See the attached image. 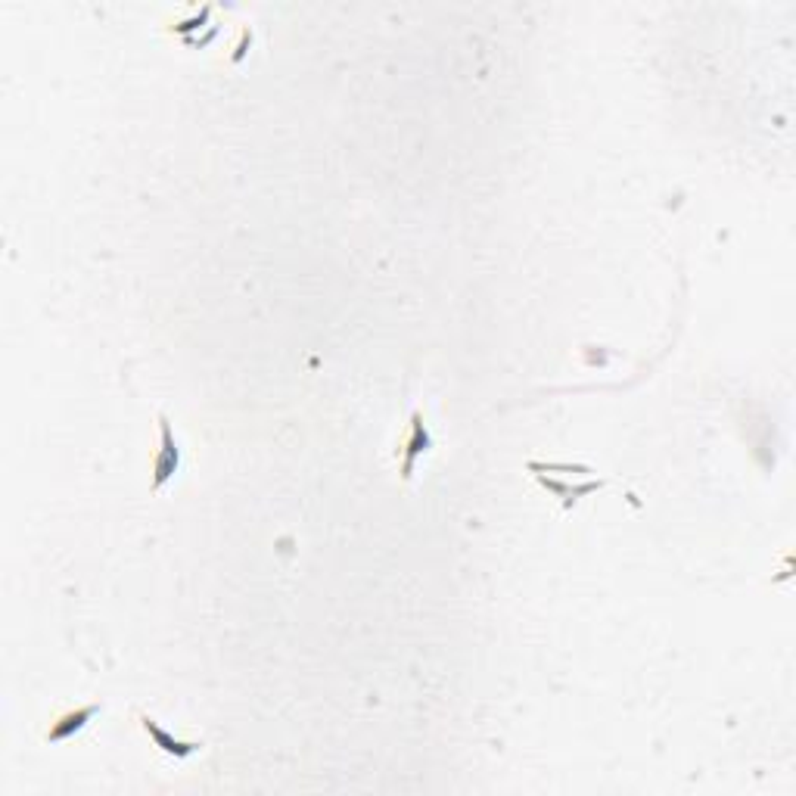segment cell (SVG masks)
Listing matches in <instances>:
<instances>
[{
    "label": "cell",
    "instance_id": "obj_2",
    "mask_svg": "<svg viewBox=\"0 0 796 796\" xmlns=\"http://www.w3.org/2000/svg\"><path fill=\"white\" fill-rule=\"evenodd\" d=\"M100 709H103L100 703H88V706H78V709H69V713H63V716H56L53 725L44 734V741L47 744H66V741H72L75 734H81L84 728L91 725L94 716H100Z\"/></svg>",
    "mask_w": 796,
    "mask_h": 796
},
{
    "label": "cell",
    "instance_id": "obj_4",
    "mask_svg": "<svg viewBox=\"0 0 796 796\" xmlns=\"http://www.w3.org/2000/svg\"><path fill=\"white\" fill-rule=\"evenodd\" d=\"M140 728L147 731V737H150V741H153L162 753L175 756V759H190V756H196L199 750H203V744H196V741H178V737H175V734H168L153 716H140Z\"/></svg>",
    "mask_w": 796,
    "mask_h": 796
},
{
    "label": "cell",
    "instance_id": "obj_1",
    "mask_svg": "<svg viewBox=\"0 0 796 796\" xmlns=\"http://www.w3.org/2000/svg\"><path fill=\"white\" fill-rule=\"evenodd\" d=\"M156 420H159V451L153 458V492H159L165 482H172L181 470V445L172 423H168L165 414H159Z\"/></svg>",
    "mask_w": 796,
    "mask_h": 796
},
{
    "label": "cell",
    "instance_id": "obj_3",
    "mask_svg": "<svg viewBox=\"0 0 796 796\" xmlns=\"http://www.w3.org/2000/svg\"><path fill=\"white\" fill-rule=\"evenodd\" d=\"M433 433H430V426L423 423V414L414 411L411 414V433H408V442L402 448V479L408 482L414 476V467L417 461L423 458V454H430L433 451Z\"/></svg>",
    "mask_w": 796,
    "mask_h": 796
},
{
    "label": "cell",
    "instance_id": "obj_5",
    "mask_svg": "<svg viewBox=\"0 0 796 796\" xmlns=\"http://www.w3.org/2000/svg\"><path fill=\"white\" fill-rule=\"evenodd\" d=\"M535 476H538V482H542V486H545L554 498L563 501V510H573V504H576L579 498H585V495H591V492H597V489H604V486H607L604 479H591V482H585V486H566V482H560V479H554V476H545V473H535Z\"/></svg>",
    "mask_w": 796,
    "mask_h": 796
}]
</instances>
